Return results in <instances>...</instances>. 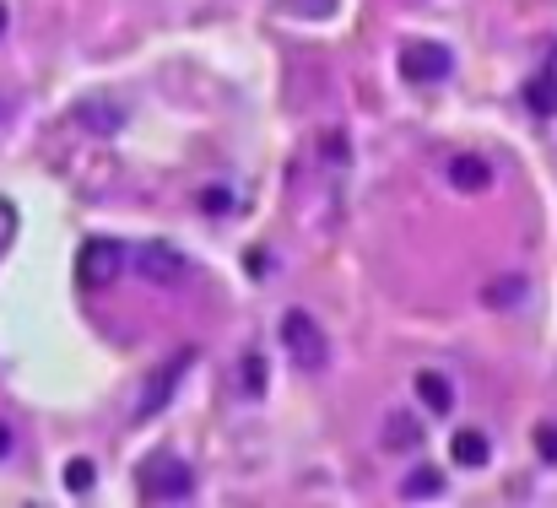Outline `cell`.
<instances>
[{"instance_id": "1", "label": "cell", "mask_w": 557, "mask_h": 508, "mask_svg": "<svg viewBox=\"0 0 557 508\" xmlns=\"http://www.w3.org/2000/svg\"><path fill=\"white\" fill-rule=\"evenodd\" d=\"M282 352L293 357V368L320 373V368L330 363V341H325L320 319L303 314V309H287V314H282Z\"/></svg>"}, {"instance_id": "2", "label": "cell", "mask_w": 557, "mask_h": 508, "mask_svg": "<svg viewBox=\"0 0 557 508\" xmlns=\"http://www.w3.org/2000/svg\"><path fill=\"white\" fill-rule=\"evenodd\" d=\"M136 487L147 503H184L195 492V471L179 460V454H152L136 471Z\"/></svg>"}, {"instance_id": "3", "label": "cell", "mask_w": 557, "mask_h": 508, "mask_svg": "<svg viewBox=\"0 0 557 508\" xmlns=\"http://www.w3.org/2000/svg\"><path fill=\"white\" fill-rule=\"evenodd\" d=\"M119 271H125V244L119 238H87L82 249H76V282L82 287H109L119 282Z\"/></svg>"}, {"instance_id": "4", "label": "cell", "mask_w": 557, "mask_h": 508, "mask_svg": "<svg viewBox=\"0 0 557 508\" xmlns=\"http://www.w3.org/2000/svg\"><path fill=\"white\" fill-rule=\"evenodd\" d=\"M190 363H195V352L184 346V352H174L163 368H152L147 373V384H141V400H136V417H157V411L174 400V390H179V379L190 373Z\"/></svg>"}, {"instance_id": "5", "label": "cell", "mask_w": 557, "mask_h": 508, "mask_svg": "<svg viewBox=\"0 0 557 508\" xmlns=\"http://www.w3.org/2000/svg\"><path fill=\"white\" fill-rule=\"evenodd\" d=\"M449 71H455V55H449L444 44H433V38L401 49V76L406 82H444Z\"/></svg>"}, {"instance_id": "6", "label": "cell", "mask_w": 557, "mask_h": 508, "mask_svg": "<svg viewBox=\"0 0 557 508\" xmlns=\"http://www.w3.org/2000/svg\"><path fill=\"white\" fill-rule=\"evenodd\" d=\"M379 444L390 454H417L422 449V417H417V411L390 406V411H384V422H379Z\"/></svg>"}, {"instance_id": "7", "label": "cell", "mask_w": 557, "mask_h": 508, "mask_svg": "<svg viewBox=\"0 0 557 508\" xmlns=\"http://www.w3.org/2000/svg\"><path fill=\"white\" fill-rule=\"evenodd\" d=\"M136 265L147 282H184V276H190V260H184L174 244H147L136 254Z\"/></svg>"}, {"instance_id": "8", "label": "cell", "mask_w": 557, "mask_h": 508, "mask_svg": "<svg viewBox=\"0 0 557 508\" xmlns=\"http://www.w3.org/2000/svg\"><path fill=\"white\" fill-rule=\"evenodd\" d=\"M449 184H455L460 195H487V190H493V163L476 157V152L449 157Z\"/></svg>"}, {"instance_id": "9", "label": "cell", "mask_w": 557, "mask_h": 508, "mask_svg": "<svg viewBox=\"0 0 557 508\" xmlns=\"http://www.w3.org/2000/svg\"><path fill=\"white\" fill-rule=\"evenodd\" d=\"M417 395H422V406L433 411V417H444V411H455V390H449V379L444 373H417Z\"/></svg>"}, {"instance_id": "10", "label": "cell", "mask_w": 557, "mask_h": 508, "mask_svg": "<svg viewBox=\"0 0 557 508\" xmlns=\"http://www.w3.org/2000/svg\"><path fill=\"white\" fill-rule=\"evenodd\" d=\"M520 298H525V276H493V282L482 287V303H487V309H514Z\"/></svg>"}, {"instance_id": "11", "label": "cell", "mask_w": 557, "mask_h": 508, "mask_svg": "<svg viewBox=\"0 0 557 508\" xmlns=\"http://www.w3.org/2000/svg\"><path fill=\"white\" fill-rule=\"evenodd\" d=\"M76 119H82L92 136H114V130L125 125V114L109 109V103H82V109H76Z\"/></svg>"}, {"instance_id": "12", "label": "cell", "mask_w": 557, "mask_h": 508, "mask_svg": "<svg viewBox=\"0 0 557 508\" xmlns=\"http://www.w3.org/2000/svg\"><path fill=\"white\" fill-rule=\"evenodd\" d=\"M525 103H530V114H557V76H552V71L530 76V87H525Z\"/></svg>"}, {"instance_id": "13", "label": "cell", "mask_w": 557, "mask_h": 508, "mask_svg": "<svg viewBox=\"0 0 557 508\" xmlns=\"http://www.w3.org/2000/svg\"><path fill=\"white\" fill-rule=\"evenodd\" d=\"M406 498H433V492H444V471H433V465H417L406 481H401Z\"/></svg>"}, {"instance_id": "14", "label": "cell", "mask_w": 557, "mask_h": 508, "mask_svg": "<svg viewBox=\"0 0 557 508\" xmlns=\"http://www.w3.org/2000/svg\"><path fill=\"white\" fill-rule=\"evenodd\" d=\"M455 460H460V465H471V471H476V465H487V438L476 433V427L455 433Z\"/></svg>"}, {"instance_id": "15", "label": "cell", "mask_w": 557, "mask_h": 508, "mask_svg": "<svg viewBox=\"0 0 557 508\" xmlns=\"http://www.w3.org/2000/svg\"><path fill=\"white\" fill-rule=\"evenodd\" d=\"M65 487H71V492H87L92 487V465L87 460H71V465H65Z\"/></svg>"}, {"instance_id": "16", "label": "cell", "mask_w": 557, "mask_h": 508, "mask_svg": "<svg viewBox=\"0 0 557 508\" xmlns=\"http://www.w3.org/2000/svg\"><path fill=\"white\" fill-rule=\"evenodd\" d=\"M201 211L222 217V211H233V195H228V190H206V195H201Z\"/></svg>"}, {"instance_id": "17", "label": "cell", "mask_w": 557, "mask_h": 508, "mask_svg": "<svg viewBox=\"0 0 557 508\" xmlns=\"http://www.w3.org/2000/svg\"><path fill=\"white\" fill-rule=\"evenodd\" d=\"M536 449L547 454V460H557V427H552V422H541V427H536Z\"/></svg>"}, {"instance_id": "18", "label": "cell", "mask_w": 557, "mask_h": 508, "mask_svg": "<svg viewBox=\"0 0 557 508\" xmlns=\"http://www.w3.org/2000/svg\"><path fill=\"white\" fill-rule=\"evenodd\" d=\"M260 368H265L260 357H249V363H244V390H255V395L265 390V373H260Z\"/></svg>"}, {"instance_id": "19", "label": "cell", "mask_w": 557, "mask_h": 508, "mask_svg": "<svg viewBox=\"0 0 557 508\" xmlns=\"http://www.w3.org/2000/svg\"><path fill=\"white\" fill-rule=\"evenodd\" d=\"M287 6H293V11H314V17H320V11H330L336 0H287Z\"/></svg>"}, {"instance_id": "20", "label": "cell", "mask_w": 557, "mask_h": 508, "mask_svg": "<svg viewBox=\"0 0 557 508\" xmlns=\"http://www.w3.org/2000/svg\"><path fill=\"white\" fill-rule=\"evenodd\" d=\"M6 454H11V427L0 422V460H6Z\"/></svg>"}, {"instance_id": "21", "label": "cell", "mask_w": 557, "mask_h": 508, "mask_svg": "<svg viewBox=\"0 0 557 508\" xmlns=\"http://www.w3.org/2000/svg\"><path fill=\"white\" fill-rule=\"evenodd\" d=\"M0 33H6V6H0Z\"/></svg>"}]
</instances>
